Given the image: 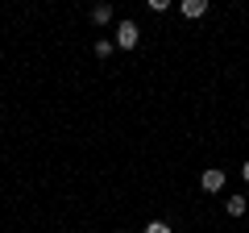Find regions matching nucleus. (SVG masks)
<instances>
[{
  "label": "nucleus",
  "instance_id": "f257e3e1",
  "mask_svg": "<svg viewBox=\"0 0 249 233\" xmlns=\"http://www.w3.org/2000/svg\"><path fill=\"white\" fill-rule=\"evenodd\" d=\"M137 42H142V29H137L133 21H121V25H116V46H121V50H137Z\"/></svg>",
  "mask_w": 249,
  "mask_h": 233
},
{
  "label": "nucleus",
  "instance_id": "f03ea898",
  "mask_svg": "<svg viewBox=\"0 0 249 233\" xmlns=\"http://www.w3.org/2000/svg\"><path fill=\"white\" fill-rule=\"evenodd\" d=\"M199 188H204V192H220L224 188V171L220 167H208L204 175H199Z\"/></svg>",
  "mask_w": 249,
  "mask_h": 233
},
{
  "label": "nucleus",
  "instance_id": "7ed1b4c3",
  "mask_svg": "<svg viewBox=\"0 0 249 233\" xmlns=\"http://www.w3.org/2000/svg\"><path fill=\"white\" fill-rule=\"evenodd\" d=\"M245 208H249V200H245V196H232V200H224V213H229V216H245Z\"/></svg>",
  "mask_w": 249,
  "mask_h": 233
},
{
  "label": "nucleus",
  "instance_id": "20e7f679",
  "mask_svg": "<svg viewBox=\"0 0 249 233\" xmlns=\"http://www.w3.org/2000/svg\"><path fill=\"white\" fill-rule=\"evenodd\" d=\"M208 0H183V17H204Z\"/></svg>",
  "mask_w": 249,
  "mask_h": 233
},
{
  "label": "nucleus",
  "instance_id": "39448f33",
  "mask_svg": "<svg viewBox=\"0 0 249 233\" xmlns=\"http://www.w3.org/2000/svg\"><path fill=\"white\" fill-rule=\"evenodd\" d=\"M91 21H96V25H108V21H112V4H96V9H91Z\"/></svg>",
  "mask_w": 249,
  "mask_h": 233
},
{
  "label": "nucleus",
  "instance_id": "423d86ee",
  "mask_svg": "<svg viewBox=\"0 0 249 233\" xmlns=\"http://www.w3.org/2000/svg\"><path fill=\"white\" fill-rule=\"evenodd\" d=\"M145 233H175V229H170L166 221H150V225H145Z\"/></svg>",
  "mask_w": 249,
  "mask_h": 233
},
{
  "label": "nucleus",
  "instance_id": "0eeeda50",
  "mask_svg": "<svg viewBox=\"0 0 249 233\" xmlns=\"http://www.w3.org/2000/svg\"><path fill=\"white\" fill-rule=\"evenodd\" d=\"M96 54H100V58H108V54H112V42H108V38H100V42H96Z\"/></svg>",
  "mask_w": 249,
  "mask_h": 233
},
{
  "label": "nucleus",
  "instance_id": "6e6552de",
  "mask_svg": "<svg viewBox=\"0 0 249 233\" xmlns=\"http://www.w3.org/2000/svg\"><path fill=\"white\" fill-rule=\"evenodd\" d=\"M241 175H245V183H249V162H245V167H241Z\"/></svg>",
  "mask_w": 249,
  "mask_h": 233
}]
</instances>
